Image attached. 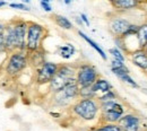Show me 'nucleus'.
Wrapping results in <instances>:
<instances>
[{"instance_id":"7","label":"nucleus","mask_w":147,"mask_h":131,"mask_svg":"<svg viewBox=\"0 0 147 131\" xmlns=\"http://www.w3.org/2000/svg\"><path fill=\"white\" fill-rule=\"evenodd\" d=\"M58 63L52 61H45L35 69V83L40 86L48 85L58 70Z\"/></svg>"},{"instance_id":"16","label":"nucleus","mask_w":147,"mask_h":131,"mask_svg":"<svg viewBox=\"0 0 147 131\" xmlns=\"http://www.w3.org/2000/svg\"><path fill=\"white\" fill-rule=\"evenodd\" d=\"M92 87L96 93H101V94L107 93V92H109V91L112 89V85H111L110 83L107 79L101 78V77H98L95 80V83L92 85Z\"/></svg>"},{"instance_id":"21","label":"nucleus","mask_w":147,"mask_h":131,"mask_svg":"<svg viewBox=\"0 0 147 131\" xmlns=\"http://www.w3.org/2000/svg\"><path fill=\"white\" fill-rule=\"evenodd\" d=\"M109 53H110L112 58L113 59H117V60H120V61H122V62H125L126 61V56L123 54V52L122 51H120L118 48H111L110 50H109Z\"/></svg>"},{"instance_id":"33","label":"nucleus","mask_w":147,"mask_h":131,"mask_svg":"<svg viewBox=\"0 0 147 131\" xmlns=\"http://www.w3.org/2000/svg\"><path fill=\"white\" fill-rule=\"evenodd\" d=\"M50 114H51V115H52V116H55V118H59V116H60V113L50 112Z\"/></svg>"},{"instance_id":"9","label":"nucleus","mask_w":147,"mask_h":131,"mask_svg":"<svg viewBox=\"0 0 147 131\" xmlns=\"http://www.w3.org/2000/svg\"><path fill=\"white\" fill-rule=\"evenodd\" d=\"M130 24L131 23L128 19L123 18V17H113L109 21V31L114 38L122 36L126 33V31L128 30Z\"/></svg>"},{"instance_id":"25","label":"nucleus","mask_w":147,"mask_h":131,"mask_svg":"<svg viewBox=\"0 0 147 131\" xmlns=\"http://www.w3.org/2000/svg\"><path fill=\"white\" fill-rule=\"evenodd\" d=\"M138 26L139 25H137V24H130L128 27V30L126 31V33L121 36V38H128V36H135L136 35V33H137V31H138Z\"/></svg>"},{"instance_id":"26","label":"nucleus","mask_w":147,"mask_h":131,"mask_svg":"<svg viewBox=\"0 0 147 131\" xmlns=\"http://www.w3.org/2000/svg\"><path fill=\"white\" fill-rule=\"evenodd\" d=\"M8 6L13 9H18V10H24V11L30 10V7L24 2H10V3H8Z\"/></svg>"},{"instance_id":"13","label":"nucleus","mask_w":147,"mask_h":131,"mask_svg":"<svg viewBox=\"0 0 147 131\" xmlns=\"http://www.w3.org/2000/svg\"><path fill=\"white\" fill-rule=\"evenodd\" d=\"M78 35L83 38L85 42H87V43H88V45H91V48H93V49H94V50L100 54V56H101L104 61H107V60H108V56L105 54L104 50H103V49H102V48H101V46H100L95 41H93L92 38H90V36H87V35H86L84 32H82V31H78Z\"/></svg>"},{"instance_id":"14","label":"nucleus","mask_w":147,"mask_h":131,"mask_svg":"<svg viewBox=\"0 0 147 131\" xmlns=\"http://www.w3.org/2000/svg\"><path fill=\"white\" fill-rule=\"evenodd\" d=\"M136 40L139 49H144L147 44V23H144L138 26V31L136 33Z\"/></svg>"},{"instance_id":"12","label":"nucleus","mask_w":147,"mask_h":131,"mask_svg":"<svg viewBox=\"0 0 147 131\" xmlns=\"http://www.w3.org/2000/svg\"><path fill=\"white\" fill-rule=\"evenodd\" d=\"M28 54V63L31 67L33 68H38L41 64H43L47 60H45V52L43 51V49L36 50L34 52L27 53Z\"/></svg>"},{"instance_id":"34","label":"nucleus","mask_w":147,"mask_h":131,"mask_svg":"<svg viewBox=\"0 0 147 131\" xmlns=\"http://www.w3.org/2000/svg\"><path fill=\"white\" fill-rule=\"evenodd\" d=\"M62 1H63V3H65V5H70L73 0H62Z\"/></svg>"},{"instance_id":"11","label":"nucleus","mask_w":147,"mask_h":131,"mask_svg":"<svg viewBox=\"0 0 147 131\" xmlns=\"http://www.w3.org/2000/svg\"><path fill=\"white\" fill-rule=\"evenodd\" d=\"M139 3H140V0H113L111 2L113 8L119 11H127V10L135 9L139 6Z\"/></svg>"},{"instance_id":"8","label":"nucleus","mask_w":147,"mask_h":131,"mask_svg":"<svg viewBox=\"0 0 147 131\" xmlns=\"http://www.w3.org/2000/svg\"><path fill=\"white\" fill-rule=\"evenodd\" d=\"M121 131H142V119L135 113H125L118 121Z\"/></svg>"},{"instance_id":"5","label":"nucleus","mask_w":147,"mask_h":131,"mask_svg":"<svg viewBox=\"0 0 147 131\" xmlns=\"http://www.w3.org/2000/svg\"><path fill=\"white\" fill-rule=\"evenodd\" d=\"M125 113V105L118 99L100 103V123H118Z\"/></svg>"},{"instance_id":"30","label":"nucleus","mask_w":147,"mask_h":131,"mask_svg":"<svg viewBox=\"0 0 147 131\" xmlns=\"http://www.w3.org/2000/svg\"><path fill=\"white\" fill-rule=\"evenodd\" d=\"M5 27H6V23H3V21L0 20V33H3L5 32Z\"/></svg>"},{"instance_id":"10","label":"nucleus","mask_w":147,"mask_h":131,"mask_svg":"<svg viewBox=\"0 0 147 131\" xmlns=\"http://www.w3.org/2000/svg\"><path fill=\"white\" fill-rule=\"evenodd\" d=\"M131 62L147 74V53L144 49H136L129 52Z\"/></svg>"},{"instance_id":"17","label":"nucleus","mask_w":147,"mask_h":131,"mask_svg":"<svg viewBox=\"0 0 147 131\" xmlns=\"http://www.w3.org/2000/svg\"><path fill=\"white\" fill-rule=\"evenodd\" d=\"M53 20L55 23L59 26L61 27L62 30H73V23L69 20V18H67L66 16H62V15H55L53 16Z\"/></svg>"},{"instance_id":"1","label":"nucleus","mask_w":147,"mask_h":131,"mask_svg":"<svg viewBox=\"0 0 147 131\" xmlns=\"http://www.w3.org/2000/svg\"><path fill=\"white\" fill-rule=\"evenodd\" d=\"M70 110L80 120L91 122L100 115V103L96 98H79L70 105Z\"/></svg>"},{"instance_id":"6","label":"nucleus","mask_w":147,"mask_h":131,"mask_svg":"<svg viewBox=\"0 0 147 131\" xmlns=\"http://www.w3.org/2000/svg\"><path fill=\"white\" fill-rule=\"evenodd\" d=\"M100 77L97 69L91 63H80L76 66V81L79 87L91 86Z\"/></svg>"},{"instance_id":"2","label":"nucleus","mask_w":147,"mask_h":131,"mask_svg":"<svg viewBox=\"0 0 147 131\" xmlns=\"http://www.w3.org/2000/svg\"><path fill=\"white\" fill-rule=\"evenodd\" d=\"M5 63L6 64L3 66V70L6 76L9 78H16L19 75H22L30 66L28 54L26 51L15 50L8 53V56L5 60Z\"/></svg>"},{"instance_id":"27","label":"nucleus","mask_w":147,"mask_h":131,"mask_svg":"<svg viewBox=\"0 0 147 131\" xmlns=\"http://www.w3.org/2000/svg\"><path fill=\"white\" fill-rule=\"evenodd\" d=\"M8 54L6 49H5V38H3V33H0V56H6Z\"/></svg>"},{"instance_id":"23","label":"nucleus","mask_w":147,"mask_h":131,"mask_svg":"<svg viewBox=\"0 0 147 131\" xmlns=\"http://www.w3.org/2000/svg\"><path fill=\"white\" fill-rule=\"evenodd\" d=\"M121 81H123V83H126V84H128L129 86H131L132 88H138L139 87V85L131 78V76L129 75V74H126V75H122L120 76V77H118Z\"/></svg>"},{"instance_id":"35","label":"nucleus","mask_w":147,"mask_h":131,"mask_svg":"<svg viewBox=\"0 0 147 131\" xmlns=\"http://www.w3.org/2000/svg\"><path fill=\"white\" fill-rule=\"evenodd\" d=\"M30 1H31V0H23L24 3H27V2H30Z\"/></svg>"},{"instance_id":"36","label":"nucleus","mask_w":147,"mask_h":131,"mask_svg":"<svg viewBox=\"0 0 147 131\" xmlns=\"http://www.w3.org/2000/svg\"><path fill=\"white\" fill-rule=\"evenodd\" d=\"M144 50H145V52H146V53H147V44H146V45H145V48H144Z\"/></svg>"},{"instance_id":"22","label":"nucleus","mask_w":147,"mask_h":131,"mask_svg":"<svg viewBox=\"0 0 147 131\" xmlns=\"http://www.w3.org/2000/svg\"><path fill=\"white\" fill-rule=\"evenodd\" d=\"M114 43H115V48H118L120 51H122L123 53L126 52V53H128V49H127V46H126V42H125V40L123 38H121V36H115L114 38Z\"/></svg>"},{"instance_id":"31","label":"nucleus","mask_w":147,"mask_h":131,"mask_svg":"<svg viewBox=\"0 0 147 131\" xmlns=\"http://www.w3.org/2000/svg\"><path fill=\"white\" fill-rule=\"evenodd\" d=\"M75 20H76V23H77L79 26H82V25L84 24V23H83V20L80 19V17H76V18H75Z\"/></svg>"},{"instance_id":"24","label":"nucleus","mask_w":147,"mask_h":131,"mask_svg":"<svg viewBox=\"0 0 147 131\" xmlns=\"http://www.w3.org/2000/svg\"><path fill=\"white\" fill-rule=\"evenodd\" d=\"M111 71L117 76V77H120V76L126 75V74H130V70H129V68L126 64L120 66V67H117V68H111Z\"/></svg>"},{"instance_id":"4","label":"nucleus","mask_w":147,"mask_h":131,"mask_svg":"<svg viewBox=\"0 0 147 131\" xmlns=\"http://www.w3.org/2000/svg\"><path fill=\"white\" fill-rule=\"evenodd\" d=\"M48 34L47 28L36 21H27L26 32V52L31 53L42 49L43 40Z\"/></svg>"},{"instance_id":"28","label":"nucleus","mask_w":147,"mask_h":131,"mask_svg":"<svg viewBox=\"0 0 147 131\" xmlns=\"http://www.w3.org/2000/svg\"><path fill=\"white\" fill-rule=\"evenodd\" d=\"M40 5H41V8L45 11V13H51L52 11V6L50 2H45V1H40Z\"/></svg>"},{"instance_id":"38","label":"nucleus","mask_w":147,"mask_h":131,"mask_svg":"<svg viewBox=\"0 0 147 131\" xmlns=\"http://www.w3.org/2000/svg\"><path fill=\"white\" fill-rule=\"evenodd\" d=\"M50 1H52V0H50Z\"/></svg>"},{"instance_id":"18","label":"nucleus","mask_w":147,"mask_h":131,"mask_svg":"<svg viewBox=\"0 0 147 131\" xmlns=\"http://www.w3.org/2000/svg\"><path fill=\"white\" fill-rule=\"evenodd\" d=\"M97 93L93 89L92 85L91 86H82L79 87V98H96Z\"/></svg>"},{"instance_id":"3","label":"nucleus","mask_w":147,"mask_h":131,"mask_svg":"<svg viewBox=\"0 0 147 131\" xmlns=\"http://www.w3.org/2000/svg\"><path fill=\"white\" fill-rule=\"evenodd\" d=\"M76 80V66L70 63H62L58 66L57 74L48 84L50 93H57L66 87L69 83Z\"/></svg>"},{"instance_id":"15","label":"nucleus","mask_w":147,"mask_h":131,"mask_svg":"<svg viewBox=\"0 0 147 131\" xmlns=\"http://www.w3.org/2000/svg\"><path fill=\"white\" fill-rule=\"evenodd\" d=\"M58 53L65 60H69L74 56L76 53V48L71 43H66L63 45L58 46Z\"/></svg>"},{"instance_id":"29","label":"nucleus","mask_w":147,"mask_h":131,"mask_svg":"<svg viewBox=\"0 0 147 131\" xmlns=\"http://www.w3.org/2000/svg\"><path fill=\"white\" fill-rule=\"evenodd\" d=\"M79 17H80V19L83 20V23H84L86 26H90V25H91V23H90V19H88V17H87V15H86V14L82 13Z\"/></svg>"},{"instance_id":"37","label":"nucleus","mask_w":147,"mask_h":131,"mask_svg":"<svg viewBox=\"0 0 147 131\" xmlns=\"http://www.w3.org/2000/svg\"><path fill=\"white\" fill-rule=\"evenodd\" d=\"M40 1H45V2H50V0H40Z\"/></svg>"},{"instance_id":"19","label":"nucleus","mask_w":147,"mask_h":131,"mask_svg":"<svg viewBox=\"0 0 147 131\" xmlns=\"http://www.w3.org/2000/svg\"><path fill=\"white\" fill-rule=\"evenodd\" d=\"M91 131H121V128L118 123H100L93 127Z\"/></svg>"},{"instance_id":"32","label":"nucleus","mask_w":147,"mask_h":131,"mask_svg":"<svg viewBox=\"0 0 147 131\" xmlns=\"http://www.w3.org/2000/svg\"><path fill=\"white\" fill-rule=\"evenodd\" d=\"M8 3H7V1L6 0H0V8H2V7H5V6H7Z\"/></svg>"},{"instance_id":"20","label":"nucleus","mask_w":147,"mask_h":131,"mask_svg":"<svg viewBox=\"0 0 147 131\" xmlns=\"http://www.w3.org/2000/svg\"><path fill=\"white\" fill-rule=\"evenodd\" d=\"M113 99H118V95L114 91H109L107 93H103L101 95L96 96V101L98 103H103V102H108V101H113Z\"/></svg>"}]
</instances>
